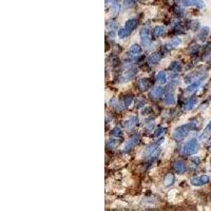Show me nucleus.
I'll use <instances>...</instances> for the list:
<instances>
[{
    "mask_svg": "<svg viewBox=\"0 0 211 211\" xmlns=\"http://www.w3.org/2000/svg\"><path fill=\"white\" fill-rule=\"evenodd\" d=\"M192 129H193V126L191 124L183 125V126L178 127L177 129H175L172 136H173V138L175 140H183Z\"/></svg>",
    "mask_w": 211,
    "mask_h": 211,
    "instance_id": "1",
    "label": "nucleus"
},
{
    "mask_svg": "<svg viewBox=\"0 0 211 211\" xmlns=\"http://www.w3.org/2000/svg\"><path fill=\"white\" fill-rule=\"evenodd\" d=\"M198 140H196L195 138H192V139L188 140V142L183 146L182 154H184V155H193V154L198 151Z\"/></svg>",
    "mask_w": 211,
    "mask_h": 211,
    "instance_id": "2",
    "label": "nucleus"
},
{
    "mask_svg": "<svg viewBox=\"0 0 211 211\" xmlns=\"http://www.w3.org/2000/svg\"><path fill=\"white\" fill-rule=\"evenodd\" d=\"M160 149L158 148L157 145L153 144L151 146H149L142 152V157L144 158H152V157H156V156L160 154Z\"/></svg>",
    "mask_w": 211,
    "mask_h": 211,
    "instance_id": "3",
    "label": "nucleus"
},
{
    "mask_svg": "<svg viewBox=\"0 0 211 211\" xmlns=\"http://www.w3.org/2000/svg\"><path fill=\"white\" fill-rule=\"evenodd\" d=\"M140 35V39H142V43L146 49L149 50L150 47H151V35H150V31L147 28H144L142 29L139 33Z\"/></svg>",
    "mask_w": 211,
    "mask_h": 211,
    "instance_id": "4",
    "label": "nucleus"
},
{
    "mask_svg": "<svg viewBox=\"0 0 211 211\" xmlns=\"http://www.w3.org/2000/svg\"><path fill=\"white\" fill-rule=\"evenodd\" d=\"M138 142H139V135H137V134H136V135H133L131 138H129V139L127 140L126 144L124 145V147H122L124 152H128L131 149H133L134 147L138 144Z\"/></svg>",
    "mask_w": 211,
    "mask_h": 211,
    "instance_id": "5",
    "label": "nucleus"
},
{
    "mask_svg": "<svg viewBox=\"0 0 211 211\" xmlns=\"http://www.w3.org/2000/svg\"><path fill=\"white\" fill-rule=\"evenodd\" d=\"M136 74H137V68L132 67V68H130L129 70H127L126 72L122 73V77H120V80H122V82L130 81V80H132L134 77H135Z\"/></svg>",
    "mask_w": 211,
    "mask_h": 211,
    "instance_id": "6",
    "label": "nucleus"
},
{
    "mask_svg": "<svg viewBox=\"0 0 211 211\" xmlns=\"http://www.w3.org/2000/svg\"><path fill=\"white\" fill-rule=\"evenodd\" d=\"M190 183H191V185H193V186H203V185L208 184V183H209V177L207 175L196 176V177L191 178Z\"/></svg>",
    "mask_w": 211,
    "mask_h": 211,
    "instance_id": "7",
    "label": "nucleus"
},
{
    "mask_svg": "<svg viewBox=\"0 0 211 211\" xmlns=\"http://www.w3.org/2000/svg\"><path fill=\"white\" fill-rule=\"evenodd\" d=\"M173 169L177 174H184L187 170V166L183 160H176L173 163Z\"/></svg>",
    "mask_w": 211,
    "mask_h": 211,
    "instance_id": "8",
    "label": "nucleus"
},
{
    "mask_svg": "<svg viewBox=\"0 0 211 211\" xmlns=\"http://www.w3.org/2000/svg\"><path fill=\"white\" fill-rule=\"evenodd\" d=\"M180 3L184 5H196L198 7H204L205 3L202 0H180Z\"/></svg>",
    "mask_w": 211,
    "mask_h": 211,
    "instance_id": "9",
    "label": "nucleus"
},
{
    "mask_svg": "<svg viewBox=\"0 0 211 211\" xmlns=\"http://www.w3.org/2000/svg\"><path fill=\"white\" fill-rule=\"evenodd\" d=\"M136 25H137V20H136L135 18H132V19H129V20H127V21H126L125 29L129 32V33H131V32L133 31L134 29H135Z\"/></svg>",
    "mask_w": 211,
    "mask_h": 211,
    "instance_id": "10",
    "label": "nucleus"
},
{
    "mask_svg": "<svg viewBox=\"0 0 211 211\" xmlns=\"http://www.w3.org/2000/svg\"><path fill=\"white\" fill-rule=\"evenodd\" d=\"M137 122H138L137 117H134V116H132V117L128 118V119L126 120V124H125V126H126V129L132 130L133 128H135V126L137 125Z\"/></svg>",
    "mask_w": 211,
    "mask_h": 211,
    "instance_id": "11",
    "label": "nucleus"
},
{
    "mask_svg": "<svg viewBox=\"0 0 211 211\" xmlns=\"http://www.w3.org/2000/svg\"><path fill=\"white\" fill-rule=\"evenodd\" d=\"M163 93H164V89H163L162 87H155L150 92V96H151L153 99H158V98L162 97Z\"/></svg>",
    "mask_w": 211,
    "mask_h": 211,
    "instance_id": "12",
    "label": "nucleus"
},
{
    "mask_svg": "<svg viewBox=\"0 0 211 211\" xmlns=\"http://www.w3.org/2000/svg\"><path fill=\"white\" fill-rule=\"evenodd\" d=\"M160 59H162V56L160 54L153 53L148 57V63H150V65H157L158 62L160 61Z\"/></svg>",
    "mask_w": 211,
    "mask_h": 211,
    "instance_id": "13",
    "label": "nucleus"
},
{
    "mask_svg": "<svg viewBox=\"0 0 211 211\" xmlns=\"http://www.w3.org/2000/svg\"><path fill=\"white\" fill-rule=\"evenodd\" d=\"M137 87H138V89L142 90V91H145V90H147L148 88L150 87L149 79H147V78H142V79H139L137 81Z\"/></svg>",
    "mask_w": 211,
    "mask_h": 211,
    "instance_id": "14",
    "label": "nucleus"
},
{
    "mask_svg": "<svg viewBox=\"0 0 211 211\" xmlns=\"http://www.w3.org/2000/svg\"><path fill=\"white\" fill-rule=\"evenodd\" d=\"M110 104H111V107H113L114 109L117 110V111H122L125 107V104H122V102H119L116 98H113V99L110 101Z\"/></svg>",
    "mask_w": 211,
    "mask_h": 211,
    "instance_id": "15",
    "label": "nucleus"
},
{
    "mask_svg": "<svg viewBox=\"0 0 211 211\" xmlns=\"http://www.w3.org/2000/svg\"><path fill=\"white\" fill-rule=\"evenodd\" d=\"M166 33V30H165L164 27H160V25H157V27L154 28L153 32H152V34H153L154 37H160L162 35H164V34Z\"/></svg>",
    "mask_w": 211,
    "mask_h": 211,
    "instance_id": "16",
    "label": "nucleus"
},
{
    "mask_svg": "<svg viewBox=\"0 0 211 211\" xmlns=\"http://www.w3.org/2000/svg\"><path fill=\"white\" fill-rule=\"evenodd\" d=\"M168 69H169V71L173 72V73H177V72H180V70H182V66H180V62L174 61V62H172L171 65L169 66Z\"/></svg>",
    "mask_w": 211,
    "mask_h": 211,
    "instance_id": "17",
    "label": "nucleus"
},
{
    "mask_svg": "<svg viewBox=\"0 0 211 211\" xmlns=\"http://www.w3.org/2000/svg\"><path fill=\"white\" fill-rule=\"evenodd\" d=\"M164 101L166 104H169V106H171V104H175V97H174L173 93H167L166 97L164 98Z\"/></svg>",
    "mask_w": 211,
    "mask_h": 211,
    "instance_id": "18",
    "label": "nucleus"
},
{
    "mask_svg": "<svg viewBox=\"0 0 211 211\" xmlns=\"http://www.w3.org/2000/svg\"><path fill=\"white\" fill-rule=\"evenodd\" d=\"M210 136H211V124L206 127V129L204 130V132L200 135V139L201 140L207 139V138L210 137Z\"/></svg>",
    "mask_w": 211,
    "mask_h": 211,
    "instance_id": "19",
    "label": "nucleus"
},
{
    "mask_svg": "<svg viewBox=\"0 0 211 211\" xmlns=\"http://www.w3.org/2000/svg\"><path fill=\"white\" fill-rule=\"evenodd\" d=\"M196 102H198V99H196L195 97L190 98V99H189L188 101L186 102V104H185V110H187V111H189V110L193 109L194 106H195V104H196Z\"/></svg>",
    "mask_w": 211,
    "mask_h": 211,
    "instance_id": "20",
    "label": "nucleus"
},
{
    "mask_svg": "<svg viewBox=\"0 0 211 211\" xmlns=\"http://www.w3.org/2000/svg\"><path fill=\"white\" fill-rule=\"evenodd\" d=\"M201 82H202V78L195 80V82H192V84H190L189 87L186 88V91L187 92H190V93H191V92H193V91H195V90L198 88V86L201 84Z\"/></svg>",
    "mask_w": 211,
    "mask_h": 211,
    "instance_id": "21",
    "label": "nucleus"
},
{
    "mask_svg": "<svg viewBox=\"0 0 211 211\" xmlns=\"http://www.w3.org/2000/svg\"><path fill=\"white\" fill-rule=\"evenodd\" d=\"M156 80H157V81L160 82V84H166V82H167V75H166V73H165V72H163V71L158 72V73L156 74Z\"/></svg>",
    "mask_w": 211,
    "mask_h": 211,
    "instance_id": "22",
    "label": "nucleus"
},
{
    "mask_svg": "<svg viewBox=\"0 0 211 211\" xmlns=\"http://www.w3.org/2000/svg\"><path fill=\"white\" fill-rule=\"evenodd\" d=\"M130 52L134 55H139L142 53V47H139L138 45H132L130 48Z\"/></svg>",
    "mask_w": 211,
    "mask_h": 211,
    "instance_id": "23",
    "label": "nucleus"
},
{
    "mask_svg": "<svg viewBox=\"0 0 211 211\" xmlns=\"http://www.w3.org/2000/svg\"><path fill=\"white\" fill-rule=\"evenodd\" d=\"M164 182H165V185H166V186H171L174 182V175L173 174H168V175H166Z\"/></svg>",
    "mask_w": 211,
    "mask_h": 211,
    "instance_id": "24",
    "label": "nucleus"
},
{
    "mask_svg": "<svg viewBox=\"0 0 211 211\" xmlns=\"http://www.w3.org/2000/svg\"><path fill=\"white\" fill-rule=\"evenodd\" d=\"M117 35H118V37L119 38H122V39H124V38H126L127 36H129L130 35V33L128 31H127L125 28H122V29H119L118 30V32H117Z\"/></svg>",
    "mask_w": 211,
    "mask_h": 211,
    "instance_id": "25",
    "label": "nucleus"
},
{
    "mask_svg": "<svg viewBox=\"0 0 211 211\" xmlns=\"http://www.w3.org/2000/svg\"><path fill=\"white\" fill-rule=\"evenodd\" d=\"M180 42H182V40H180V38H173V39L168 43V45H170V48H174V47H177L178 45H180Z\"/></svg>",
    "mask_w": 211,
    "mask_h": 211,
    "instance_id": "26",
    "label": "nucleus"
},
{
    "mask_svg": "<svg viewBox=\"0 0 211 211\" xmlns=\"http://www.w3.org/2000/svg\"><path fill=\"white\" fill-rule=\"evenodd\" d=\"M132 100H133V97H132V96H128V98H125L124 99V102H122V104H125V107H129L130 104H131Z\"/></svg>",
    "mask_w": 211,
    "mask_h": 211,
    "instance_id": "27",
    "label": "nucleus"
},
{
    "mask_svg": "<svg viewBox=\"0 0 211 211\" xmlns=\"http://www.w3.org/2000/svg\"><path fill=\"white\" fill-rule=\"evenodd\" d=\"M124 3H125V7H133L134 4H135V1L134 0H125L124 1Z\"/></svg>",
    "mask_w": 211,
    "mask_h": 211,
    "instance_id": "28",
    "label": "nucleus"
},
{
    "mask_svg": "<svg viewBox=\"0 0 211 211\" xmlns=\"http://www.w3.org/2000/svg\"><path fill=\"white\" fill-rule=\"evenodd\" d=\"M112 135L113 136H116V137H118V136L122 135V131H120V129L118 128V127H116L115 129L112 131Z\"/></svg>",
    "mask_w": 211,
    "mask_h": 211,
    "instance_id": "29",
    "label": "nucleus"
},
{
    "mask_svg": "<svg viewBox=\"0 0 211 211\" xmlns=\"http://www.w3.org/2000/svg\"><path fill=\"white\" fill-rule=\"evenodd\" d=\"M153 128H154V122H150L148 126H146L145 130H146L147 132H150V131H152V130H153Z\"/></svg>",
    "mask_w": 211,
    "mask_h": 211,
    "instance_id": "30",
    "label": "nucleus"
},
{
    "mask_svg": "<svg viewBox=\"0 0 211 211\" xmlns=\"http://www.w3.org/2000/svg\"><path fill=\"white\" fill-rule=\"evenodd\" d=\"M108 144H110V147H111V148H114V147H115L116 145H117V140H116V139H113V138H111V139H110L109 142H108Z\"/></svg>",
    "mask_w": 211,
    "mask_h": 211,
    "instance_id": "31",
    "label": "nucleus"
},
{
    "mask_svg": "<svg viewBox=\"0 0 211 211\" xmlns=\"http://www.w3.org/2000/svg\"><path fill=\"white\" fill-rule=\"evenodd\" d=\"M163 132H164V128H158L157 132H155V133H154V135H155V136H160V134H162Z\"/></svg>",
    "mask_w": 211,
    "mask_h": 211,
    "instance_id": "32",
    "label": "nucleus"
}]
</instances>
